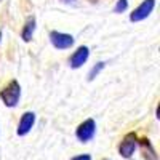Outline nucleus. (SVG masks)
<instances>
[{
	"label": "nucleus",
	"instance_id": "f257e3e1",
	"mask_svg": "<svg viewBox=\"0 0 160 160\" xmlns=\"http://www.w3.org/2000/svg\"><path fill=\"white\" fill-rule=\"evenodd\" d=\"M19 98H21V85L18 80L8 82L3 87V90L0 91V99L3 101L7 108H16L19 102Z\"/></svg>",
	"mask_w": 160,
	"mask_h": 160
},
{
	"label": "nucleus",
	"instance_id": "f03ea898",
	"mask_svg": "<svg viewBox=\"0 0 160 160\" xmlns=\"http://www.w3.org/2000/svg\"><path fill=\"white\" fill-rule=\"evenodd\" d=\"M138 141H139V138H138V135L135 131L127 133V135L123 136V139L118 144V154L123 158H131L133 154H135V151H136V148H138Z\"/></svg>",
	"mask_w": 160,
	"mask_h": 160
},
{
	"label": "nucleus",
	"instance_id": "7ed1b4c3",
	"mask_svg": "<svg viewBox=\"0 0 160 160\" xmlns=\"http://www.w3.org/2000/svg\"><path fill=\"white\" fill-rule=\"evenodd\" d=\"M96 135V122L93 118H87L75 130V136L80 142H90Z\"/></svg>",
	"mask_w": 160,
	"mask_h": 160
},
{
	"label": "nucleus",
	"instance_id": "20e7f679",
	"mask_svg": "<svg viewBox=\"0 0 160 160\" xmlns=\"http://www.w3.org/2000/svg\"><path fill=\"white\" fill-rule=\"evenodd\" d=\"M48 38H50V43L56 50H69L75 42L74 35L66 34V32H59V31H51L48 34Z\"/></svg>",
	"mask_w": 160,
	"mask_h": 160
},
{
	"label": "nucleus",
	"instance_id": "39448f33",
	"mask_svg": "<svg viewBox=\"0 0 160 160\" xmlns=\"http://www.w3.org/2000/svg\"><path fill=\"white\" fill-rule=\"evenodd\" d=\"M155 8V0H142V2L130 13V21L131 22H139L146 18L151 16V13Z\"/></svg>",
	"mask_w": 160,
	"mask_h": 160
},
{
	"label": "nucleus",
	"instance_id": "423d86ee",
	"mask_svg": "<svg viewBox=\"0 0 160 160\" xmlns=\"http://www.w3.org/2000/svg\"><path fill=\"white\" fill-rule=\"evenodd\" d=\"M90 58V48L87 45H82V47H78L72 55L69 58V66H71V69H80L82 66L88 61Z\"/></svg>",
	"mask_w": 160,
	"mask_h": 160
},
{
	"label": "nucleus",
	"instance_id": "0eeeda50",
	"mask_svg": "<svg viewBox=\"0 0 160 160\" xmlns=\"http://www.w3.org/2000/svg\"><path fill=\"white\" fill-rule=\"evenodd\" d=\"M34 125H35V112L26 111V112L21 115V118H19L16 135H18V136H26V135H28V133L34 128Z\"/></svg>",
	"mask_w": 160,
	"mask_h": 160
},
{
	"label": "nucleus",
	"instance_id": "6e6552de",
	"mask_svg": "<svg viewBox=\"0 0 160 160\" xmlns=\"http://www.w3.org/2000/svg\"><path fill=\"white\" fill-rule=\"evenodd\" d=\"M35 28H37V21H35V16H29L28 19H26L22 29H21V38L22 42L29 43L32 37H34V32H35Z\"/></svg>",
	"mask_w": 160,
	"mask_h": 160
},
{
	"label": "nucleus",
	"instance_id": "1a4fd4ad",
	"mask_svg": "<svg viewBox=\"0 0 160 160\" xmlns=\"http://www.w3.org/2000/svg\"><path fill=\"white\" fill-rule=\"evenodd\" d=\"M138 146H141V152H142V157L146 160H157V152L154 149L151 139L142 138V139L138 141Z\"/></svg>",
	"mask_w": 160,
	"mask_h": 160
},
{
	"label": "nucleus",
	"instance_id": "9d476101",
	"mask_svg": "<svg viewBox=\"0 0 160 160\" xmlns=\"http://www.w3.org/2000/svg\"><path fill=\"white\" fill-rule=\"evenodd\" d=\"M106 61H98L95 66H93V68L90 69V72H88V82H93V80H95L102 71H104V68H106Z\"/></svg>",
	"mask_w": 160,
	"mask_h": 160
},
{
	"label": "nucleus",
	"instance_id": "9b49d317",
	"mask_svg": "<svg viewBox=\"0 0 160 160\" xmlns=\"http://www.w3.org/2000/svg\"><path fill=\"white\" fill-rule=\"evenodd\" d=\"M128 8V0H117V3L114 7V13H123Z\"/></svg>",
	"mask_w": 160,
	"mask_h": 160
},
{
	"label": "nucleus",
	"instance_id": "f8f14e48",
	"mask_svg": "<svg viewBox=\"0 0 160 160\" xmlns=\"http://www.w3.org/2000/svg\"><path fill=\"white\" fill-rule=\"evenodd\" d=\"M71 160H91V155H88V154H82V155H75V157H72Z\"/></svg>",
	"mask_w": 160,
	"mask_h": 160
},
{
	"label": "nucleus",
	"instance_id": "ddd939ff",
	"mask_svg": "<svg viewBox=\"0 0 160 160\" xmlns=\"http://www.w3.org/2000/svg\"><path fill=\"white\" fill-rule=\"evenodd\" d=\"M2 37H3V32L0 31V43H2Z\"/></svg>",
	"mask_w": 160,
	"mask_h": 160
},
{
	"label": "nucleus",
	"instance_id": "4468645a",
	"mask_svg": "<svg viewBox=\"0 0 160 160\" xmlns=\"http://www.w3.org/2000/svg\"><path fill=\"white\" fill-rule=\"evenodd\" d=\"M61 2H74V0H61Z\"/></svg>",
	"mask_w": 160,
	"mask_h": 160
}]
</instances>
